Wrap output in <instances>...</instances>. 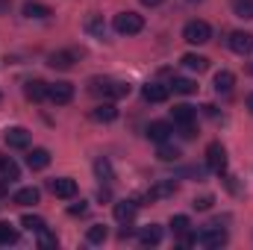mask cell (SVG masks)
I'll use <instances>...</instances> for the list:
<instances>
[{
  "instance_id": "cell-29",
  "label": "cell",
  "mask_w": 253,
  "mask_h": 250,
  "mask_svg": "<svg viewBox=\"0 0 253 250\" xmlns=\"http://www.w3.org/2000/svg\"><path fill=\"white\" fill-rule=\"evenodd\" d=\"M106 236H109V230H106L103 224H94V227H88V233H85V239H88L91 245H103Z\"/></svg>"
},
{
  "instance_id": "cell-12",
  "label": "cell",
  "mask_w": 253,
  "mask_h": 250,
  "mask_svg": "<svg viewBox=\"0 0 253 250\" xmlns=\"http://www.w3.org/2000/svg\"><path fill=\"white\" fill-rule=\"evenodd\" d=\"M168 94H171V88H168V85H162V83H147V85H144V91H141V97H144L147 103H165V100H168Z\"/></svg>"
},
{
  "instance_id": "cell-37",
  "label": "cell",
  "mask_w": 253,
  "mask_h": 250,
  "mask_svg": "<svg viewBox=\"0 0 253 250\" xmlns=\"http://www.w3.org/2000/svg\"><path fill=\"white\" fill-rule=\"evenodd\" d=\"M6 194H9V183H6V180H0V197H6Z\"/></svg>"
},
{
  "instance_id": "cell-41",
  "label": "cell",
  "mask_w": 253,
  "mask_h": 250,
  "mask_svg": "<svg viewBox=\"0 0 253 250\" xmlns=\"http://www.w3.org/2000/svg\"><path fill=\"white\" fill-rule=\"evenodd\" d=\"M186 3H203V0H186Z\"/></svg>"
},
{
  "instance_id": "cell-14",
  "label": "cell",
  "mask_w": 253,
  "mask_h": 250,
  "mask_svg": "<svg viewBox=\"0 0 253 250\" xmlns=\"http://www.w3.org/2000/svg\"><path fill=\"white\" fill-rule=\"evenodd\" d=\"M27 165H30V171H44V168L50 165V150L33 147V150L27 153Z\"/></svg>"
},
{
  "instance_id": "cell-20",
  "label": "cell",
  "mask_w": 253,
  "mask_h": 250,
  "mask_svg": "<svg viewBox=\"0 0 253 250\" xmlns=\"http://www.w3.org/2000/svg\"><path fill=\"white\" fill-rule=\"evenodd\" d=\"M171 115H174V124H177V126H189V124H194V118H197V112H194L191 106H186V103L174 106V109H171Z\"/></svg>"
},
{
  "instance_id": "cell-15",
  "label": "cell",
  "mask_w": 253,
  "mask_h": 250,
  "mask_svg": "<svg viewBox=\"0 0 253 250\" xmlns=\"http://www.w3.org/2000/svg\"><path fill=\"white\" fill-rule=\"evenodd\" d=\"M171 132H174V126L168 124V121H153V124H147V138H150V141H156V144L168 141V138H171Z\"/></svg>"
},
{
  "instance_id": "cell-19",
  "label": "cell",
  "mask_w": 253,
  "mask_h": 250,
  "mask_svg": "<svg viewBox=\"0 0 253 250\" xmlns=\"http://www.w3.org/2000/svg\"><path fill=\"white\" fill-rule=\"evenodd\" d=\"M174 191H177V183H174V180H162V183H156V186L147 191V200H150V203H153V200H165V197H171Z\"/></svg>"
},
{
  "instance_id": "cell-35",
  "label": "cell",
  "mask_w": 253,
  "mask_h": 250,
  "mask_svg": "<svg viewBox=\"0 0 253 250\" xmlns=\"http://www.w3.org/2000/svg\"><path fill=\"white\" fill-rule=\"evenodd\" d=\"M212 203H215V197H212V194H200V197H194V203H191V206H194L197 212H206V209H212Z\"/></svg>"
},
{
  "instance_id": "cell-27",
  "label": "cell",
  "mask_w": 253,
  "mask_h": 250,
  "mask_svg": "<svg viewBox=\"0 0 253 250\" xmlns=\"http://www.w3.org/2000/svg\"><path fill=\"white\" fill-rule=\"evenodd\" d=\"M183 65H186L189 71H197V74H200V71H206V68H209V59H206V56H200V53H186V56H183Z\"/></svg>"
},
{
  "instance_id": "cell-22",
  "label": "cell",
  "mask_w": 253,
  "mask_h": 250,
  "mask_svg": "<svg viewBox=\"0 0 253 250\" xmlns=\"http://www.w3.org/2000/svg\"><path fill=\"white\" fill-rule=\"evenodd\" d=\"M233 85H236L233 71H218V74H215V91H218V94H230Z\"/></svg>"
},
{
  "instance_id": "cell-31",
  "label": "cell",
  "mask_w": 253,
  "mask_h": 250,
  "mask_svg": "<svg viewBox=\"0 0 253 250\" xmlns=\"http://www.w3.org/2000/svg\"><path fill=\"white\" fill-rule=\"evenodd\" d=\"M21 227L30 230V233H39V230H44L47 224H44V218H39V215H24V218H21Z\"/></svg>"
},
{
  "instance_id": "cell-16",
  "label": "cell",
  "mask_w": 253,
  "mask_h": 250,
  "mask_svg": "<svg viewBox=\"0 0 253 250\" xmlns=\"http://www.w3.org/2000/svg\"><path fill=\"white\" fill-rule=\"evenodd\" d=\"M135 212H138V203L135 200H118L115 203V221L118 224H132Z\"/></svg>"
},
{
  "instance_id": "cell-13",
  "label": "cell",
  "mask_w": 253,
  "mask_h": 250,
  "mask_svg": "<svg viewBox=\"0 0 253 250\" xmlns=\"http://www.w3.org/2000/svg\"><path fill=\"white\" fill-rule=\"evenodd\" d=\"M115 118H118V109H115V103H112V100L97 103V106L91 109V121H97V124H112Z\"/></svg>"
},
{
  "instance_id": "cell-2",
  "label": "cell",
  "mask_w": 253,
  "mask_h": 250,
  "mask_svg": "<svg viewBox=\"0 0 253 250\" xmlns=\"http://www.w3.org/2000/svg\"><path fill=\"white\" fill-rule=\"evenodd\" d=\"M112 30L118 36H138L144 30V18L138 12H118L115 21H112Z\"/></svg>"
},
{
  "instance_id": "cell-6",
  "label": "cell",
  "mask_w": 253,
  "mask_h": 250,
  "mask_svg": "<svg viewBox=\"0 0 253 250\" xmlns=\"http://www.w3.org/2000/svg\"><path fill=\"white\" fill-rule=\"evenodd\" d=\"M206 168H209L212 174H224V171H227V150H224L221 141H212V144L206 147Z\"/></svg>"
},
{
  "instance_id": "cell-39",
  "label": "cell",
  "mask_w": 253,
  "mask_h": 250,
  "mask_svg": "<svg viewBox=\"0 0 253 250\" xmlns=\"http://www.w3.org/2000/svg\"><path fill=\"white\" fill-rule=\"evenodd\" d=\"M0 12H9V0H0Z\"/></svg>"
},
{
  "instance_id": "cell-10",
  "label": "cell",
  "mask_w": 253,
  "mask_h": 250,
  "mask_svg": "<svg viewBox=\"0 0 253 250\" xmlns=\"http://www.w3.org/2000/svg\"><path fill=\"white\" fill-rule=\"evenodd\" d=\"M47 100L56 103V106L71 103L74 100V85L71 83H53V85H47Z\"/></svg>"
},
{
  "instance_id": "cell-36",
  "label": "cell",
  "mask_w": 253,
  "mask_h": 250,
  "mask_svg": "<svg viewBox=\"0 0 253 250\" xmlns=\"http://www.w3.org/2000/svg\"><path fill=\"white\" fill-rule=\"evenodd\" d=\"M85 212H88V206H85L83 200H80V203H74V206L68 209V215H85Z\"/></svg>"
},
{
  "instance_id": "cell-30",
  "label": "cell",
  "mask_w": 253,
  "mask_h": 250,
  "mask_svg": "<svg viewBox=\"0 0 253 250\" xmlns=\"http://www.w3.org/2000/svg\"><path fill=\"white\" fill-rule=\"evenodd\" d=\"M156 156H159L162 162H177V159H180V147H171L168 141H162V144H159V153H156Z\"/></svg>"
},
{
  "instance_id": "cell-9",
  "label": "cell",
  "mask_w": 253,
  "mask_h": 250,
  "mask_svg": "<svg viewBox=\"0 0 253 250\" xmlns=\"http://www.w3.org/2000/svg\"><path fill=\"white\" fill-rule=\"evenodd\" d=\"M227 44H230V50L233 53H239V56H251L253 53V36L251 33H230V39H227Z\"/></svg>"
},
{
  "instance_id": "cell-21",
  "label": "cell",
  "mask_w": 253,
  "mask_h": 250,
  "mask_svg": "<svg viewBox=\"0 0 253 250\" xmlns=\"http://www.w3.org/2000/svg\"><path fill=\"white\" fill-rule=\"evenodd\" d=\"M18 174H21L18 162H15L12 156H0V177H3L6 183H15V180H18Z\"/></svg>"
},
{
  "instance_id": "cell-5",
  "label": "cell",
  "mask_w": 253,
  "mask_h": 250,
  "mask_svg": "<svg viewBox=\"0 0 253 250\" xmlns=\"http://www.w3.org/2000/svg\"><path fill=\"white\" fill-rule=\"evenodd\" d=\"M183 39H186L189 44H206V42L212 39V27H209L206 21L194 18V21H189V24L183 27Z\"/></svg>"
},
{
  "instance_id": "cell-32",
  "label": "cell",
  "mask_w": 253,
  "mask_h": 250,
  "mask_svg": "<svg viewBox=\"0 0 253 250\" xmlns=\"http://www.w3.org/2000/svg\"><path fill=\"white\" fill-rule=\"evenodd\" d=\"M18 242V230L9 224H0V245H15Z\"/></svg>"
},
{
  "instance_id": "cell-28",
  "label": "cell",
  "mask_w": 253,
  "mask_h": 250,
  "mask_svg": "<svg viewBox=\"0 0 253 250\" xmlns=\"http://www.w3.org/2000/svg\"><path fill=\"white\" fill-rule=\"evenodd\" d=\"M233 12L242 21H253V0H233Z\"/></svg>"
},
{
  "instance_id": "cell-11",
  "label": "cell",
  "mask_w": 253,
  "mask_h": 250,
  "mask_svg": "<svg viewBox=\"0 0 253 250\" xmlns=\"http://www.w3.org/2000/svg\"><path fill=\"white\" fill-rule=\"evenodd\" d=\"M83 27H85L88 36H94V39H106V21H103L100 12H88L85 21H83Z\"/></svg>"
},
{
  "instance_id": "cell-34",
  "label": "cell",
  "mask_w": 253,
  "mask_h": 250,
  "mask_svg": "<svg viewBox=\"0 0 253 250\" xmlns=\"http://www.w3.org/2000/svg\"><path fill=\"white\" fill-rule=\"evenodd\" d=\"M36 236H39V248H44V250L56 248V236H53V233H50L47 227H44V230H39Z\"/></svg>"
},
{
  "instance_id": "cell-4",
  "label": "cell",
  "mask_w": 253,
  "mask_h": 250,
  "mask_svg": "<svg viewBox=\"0 0 253 250\" xmlns=\"http://www.w3.org/2000/svg\"><path fill=\"white\" fill-rule=\"evenodd\" d=\"M80 59H83V50H77V47H65V50H53V53L47 56V65H50L53 71H71Z\"/></svg>"
},
{
  "instance_id": "cell-1",
  "label": "cell",
  "mask_w": 253,
  "mask_h": 250,
  "mask_svg": "<svg viewBox=\"0 0 253 250\" xmlns=\"http://www.w3.org/2000/svg\"><path fill=\"white\" fill-rule=\"evenodd\" d=\"M88 91L97 94V97H106V100H118V97H126L129 94V85L121 83V80H109V77H94L88 83Z\"/></svg>"
},
{
  "instance_id": "cell-3",
  "label": "cell",
  "mask_w": 253,
  "mask_h": 250,
  "mask_svg": "<svg viewBox=\"0 0 253 250\" xmlns=\"http://www.w3.org/2000/svg\"><path fill=\"white\" fill-rule=\"evenodd\" d=\"M194 245H197V248H206V250L224 248V245H227V230H224L221 224H212V227H206V230H200V233L194 236Z\"/></svg>"
},
{
  "instance_id": "cell-40",
  "label": "cell",
  "mask_w": 253,
  "mask_h": 250,
  "mask_svg": "<svg viewBox=\"0 0 253 250\" xmlns=\"http://www.w3.org/2000/svg\"><path fill=\"white\" fill-rule=\"evenodd\" d=\"M248 109L253 112V94H248Z\"/></svg>"
},
{
  "instance_id": "cell-24",
  "label": "cell",
  "mask_w": 253,
  "mask_h": 250,
  "mask_svg": "<svg viewBox=\"0 0 253 250\" xmlns=\"http://www.w3.org/2000/svg\"><path fill=\"white\" fill-rule=\"evenodd\" d=\"M12 200H15V203H21V206H33V203H39V188H33V186L18 188Z\"/></svg>"
},
{
  "instance_id": "cell-7",
  "label": "cell",
  "mask_w": 253,
  "mask_h": 250,
  "mask_svg": "<svg viewBox=\"0 0 253 250\" xmlns=\"http://www.w3.org/2000/svg\"><path fill=\"white\" fill-rule=\"evenodd\" d=\"M47 188H50V194L59 197V200H71V197H77V183H74L71 177H56V180L47 183Z\"/></svg>"
},
{
  "instance_id": "cell-17",
  "label": "cell",
  "mask_w": 253,
  "mask_h": 250,
  "mask_svg": "<svg viewBox=\"0 0 253 250\" xmlns=\"http://www.w3.org/2000/svg\"><path fill=\"white\" fill-rule=\"evenodd\" d=\"M24 94H27V100H33V103L47 100V83H42V80H30V83L24 85Z\"/></svg>"
},
{
  "instance_id": "cell-8",
  "label": "cell",
  "mask_w": 253,
  "mask_h": 250,
  "mask_svg": "<svg viewBox=\"0 0 253 250\" xmlns=\"http://www.w3.org/2000/svg\"><path fill=\"white\" fill-rule=\"evenodd\" d=\"M3 141H6V147H12V150H27V147H30V132H27L24 126H9V129L3 132Z\"/></svg>"
},
{
  "instance_id": "cell-38",
  "label": "cell",
  "mask_w": 253,
  "mask_h": 250,
  "mask_svg": "<svg viewBox=\"0 0 253 250\" xmlns=\"http://www.w3.org/2000/svg\"><path fill=\"white\" fill-rule=\"evenodd\" d=\"M141 3H144V6H150V9H153V6H162V3H165V0H141Z\"/></svg>"
},
{
  "instance_id": "cell-18",
  "label": "cell",
  "mask_w": 253,
  "mask_h": 250,
  "mask_svg": "<svg viewBox=\"0 0 253 250\" xmlns=\"http://www.w3.org/2000/svg\"><path fill=\"white\" fill-rule=\"evenodd\" d=\"M138 245L141 248H156V245H162V227H144L141 233H138Z\"/></svg>"
},
{
  "instance_id": "cell-25",
  "label": "cell",
  "mask_w": 253,
  "mask_h": 250,
  "mask_svg": "<svg viewBox=\"0 0 253 250\" xmlns=\"http://www.w3.org/2000/svg\"><path fill=\"white\" fill-rule=\"evenodd\" d=\"M24 15H27V18H36V21H42V18H50V9H47L44 3H36V0H30V3H24Z\"/></svg>"
},
{
  "instance_id": "cell-26",
  "label": "cell",
  "mask_w": 253,
  "mask_h": 250,
  "mask_svg": "<svg viewBox=\"0 0 253 250\" xmlns=\"http://www.w3.org/2000/svg\"><path fill=\"white\" fill-rule=\"evenodd\" d=\"M94 174H97V180H103V183H112V180H115L112 162H109V159H103V156H100V159L94 162Z\"/></svg>"
},
{
  "instance_id": "cell-33",
  "label": "cell",
  "mask_w": 253,
  "mask_h": 250,
  "mask_svg": "<svg viewBox=\"0 0 253 250\" xmlns=\"http://www.w3.org/2000/svg\"><path fill=\"white\" fill-rule=\"evenodd\" d=\"M189 227H191V221L186 218V215H174V218H171V230H174L177 236H183V233H189Z\"/></svg>"
},
{
  "instance_id": "cell-23",
  "label": "cell",
  "mask_w": 253,
  "mask_h": 250,
  "mask_svg": "<svg viewBox=\"0 0 253 250\" xmlns=\"http://www.w3.org/2000/svg\"><path fill=\"white\" fill-rule=\"evenodd\" d=\"M168 88H171L174 94H194V91H197V83L189 80V77H174Z\"/></svg>"
}]
</instances>
